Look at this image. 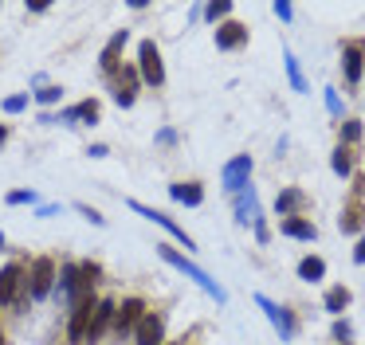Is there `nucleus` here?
<instances>
[{"label":"nucleus","mask_w":365,"mask_h":345,"mask_svg":"<svg viewBox=\"0 0 365 345\" xmlns=\"http://www.w3.org/2000/svg\"><path fill=\"white\" fill-rule=\"evenodd\" d=\"M158 255H161V263H169V267H177V271L185 274V279H192L197 282L200 290H205L208 298H212L216 306H228V290L220 287V282L212 279V274L205 271V267H197L192 263L189 255H185V251H177V247H169V243H158Z\"/></svg>","instance_id":"1"},{"label":"nucleus","mask_w":365,"mask_h":345,"mask_svg":"<svg viewBox=\"0 0 365 345\" xmlns=\"http://www.w3.org/2000/svg\"><path fill=\"white\" fill-rule=\"evenodd\" d=\"M232 208H236V224H244V227L252 224L255 243L267 247V243H271V227H267V220H263V212H259V192H255V185L240 188V192L232 196Z\"/></svg>","instance_id":"2"},{"label":"nucleus","mask_w":365,"mask_h":345,"mask_svg":"<svg viewBox=\"0 0 365 345\" xmlns=\"http://www.w3.org/2000/svg\"><path fill=\"white\" fill-rule=\"evenodd\" d=\"M24 298H28V267L12 259V263L0 267V306L16 310V306H24Z\"/></svg>","instance_id":"3"},{"label":"nucleus","mask_w":365,"mask_h":345,"mask_svg":"<svg viewBox=\"0 0 365 345\" xmlns=\"http://www.w3.org/2000/svg\"><path fill=\"white\" fill-rule=\"evenodd\" d=\"M56 259L51 255H36L32 267H28V298L32 302H43V298H51V290H56Z\"/></svg>","instance_id":"4"},{"label":"nucleus","mask_w":365,"mask_h":345,"mask_svg":"<svg viewBox=\"0 0 365 345\" xmlns=\"http://www.w3.org/2000/svg\"><path fill=\"white\" fill-rule=\"evenodd\" d=\"M126 208H130V212H138L142 220H150V224H158L161 232H169V235H173V240L185 247V251H197V240H192V235L185 232V227L177 224L173 216H165L161 208H150V204H142V200H126Z\"/></svg>","instance_id":"5"},{"label":"nucleus","mask_w":365,"mask_h":345,"mask_svg":"<svg viewBox=\"0 0 365 345\" xmlns=\"http://www.w3.org/2000/svg\"><path fill=\"white\" fill-rule=\"evenodd\" d=\"M138 75H142V83L153 86V91L165 86V63H161V47L153 43V39H142V43H138Z\"/></svg>","instance_id":"6"},{"label":"nucleus","mask_w":365,"mask_h":345,"mask_svg":"<svg viewBox=\"0 0 365 345\" xmlns=\"http://www.w3.org/2000/svg\"><path fill=\"white\" fill-rule=\"evenodd\" d=\"M255 306H259L263 314H267V321L275 326V334H279V341H294V334H299V318H294L287 306H279L275 298H267V294H255Z\"/></svg>","instance_id":"7"},{"label":"nucleus","mask_w":365,"mask_h":345,"mask_svg":"<svg viewBox=\"0 0 365 345\" xmlns=\"http://www.w3.org/2000/svg\"><path fill=\"white\" fill-rule=\"evenodd\" d=\"M220 185H224V192H232V196H236L240 188L252 185V153H236V157H232V161L220 169Z\"/></svg>","instance_id":"8"},{"label":"nucleus","mask_w":365,"mask_h":345,"mask_svg":"<svg viewBox=\"0 0 365 345\" xmlns=\"http://www.w3.org/2000/svg\"><path fill=\"white\" fill-rule=\"evenodd\" d=\"M145 310H150V306H145V298H122L118 310H114V334L130 337L138 329V321L145 318Z\"/></svg>","instance_id":"9"},{"label":"nucleus","mask_w":365,"mask_h":345,"mask_svg":"<svg viewBox=\"0 0 365 345\" xmlns=\"http://www.w3.org/2000/svg\"><path fill=\"white\" fill-rule=\"evenodd\" d=\"M138 86H142V75H138V67H118V75L110 78L114 102H118L122 110H130V106L138 102Z\"/></svg>","instance_id":"10"},{"label":"nucleus","mask_w":365,"mask_h":345,"mask_svg":"<svg viewBox=\"0 0 365 345\" xmlns=\"http://www.w3.org/2000/svg\"><path fill=\"white\" fill-rule=\"evenodd\" d=\"M95 306H98V298H95V294H87V298H79V302H71V321H67V337H71L75 345L87 341V326H91V314H95Z\"/></svg>","instance_id":"11"},{"label":"nucleus","mask_w":365,"mask_h":345,"mask_svg":"<svg viewBox=\"0 0 365 345\" xmlns=\"http://www.w3.org/2000/svg\"><path fill=\"white\" fill-rule=\"evenodd\" d=\"M307 208H310V196L302 192L299 185L279 188V196H275V216H283V220H291V216H307Z\"/></svg>","instance_id":"12"},{"label":"nucleus","mask_w":365,"mask_h":345,"mask_svg":"<svg viewBox=\"0 0 365 345\" xmlns=\"http://www.w3.org/2000/svg\"><path fill=\"white\" fill-rule=\"evenodd\" d=\"M98 118H103V106H98L95 98H83V102H75V106H63L59 114H51V122H63V125L87 122V125H95Z\"/></svg>","instance_id":"13"},{"label":"nucleus","mask_w":365,"mask_h":345,"mask_svg":"<svg viewBox=\"0 0 365 345\" xmlns=\"http://www.w3.org/2000/svg\"><path fill=\"white\" fill-rule=\"evenodd\" d=\"M138 345H165V314L161 310H145V318L134 329Z\"/></svg>","instance_id":"14"},{"label":"nucleus","mask_w":365,"mask_h":345,"mask_svg":"<svg viewBox=\"0 0 365 345\" xmlns=\"http://www.w3.org/2000/svg\"><path fill=\"white\" fill-rule=\"evenodd\" d=\"M341 75H346L349 86H357V83H361V75H365V47L357 43V39L341 43Z\"/></svg>","instance_id":"15"},{"label":"nucleus","mask_w":365,"mask_h":345,"mask_svg":"<svg viewBox=\"0 0 365 345\" xmlns=\"http://www.w3.org/2000/svg\"><path fill=\"white\" fill-rule=\"evenodd\" d=\"M126 39H130V31H126V28H118L110 39H106V47H103V51H98V67H103V75H106V78H114V75H118V67H122V59H118V55H122V47H126Z\"/></svg>","instance_id":"16"},{"label":"nucleus","mask_w":365,"mask_h":345,"mask_svg":"<svg viewBox=\"0 0 365 345\" xmlns=\"http://www.w3.org/2000/svg\"><path fill=\"white\" fill-rule=\"evenodd\" d=\"M114 310H118L114 298H98L95 314H91V326H87V341H98L106 329H114Z\"/></svg>","instance_id":"17"},{"label":"nucleus","mask_w":365,"mask_h":345,"mask_svg":"<svg viewBox=\"0 0 365 345\" xmlns=\"http://www.w3.org/2000/svg\"><path fill=\"white\" fill-rule=\"evenodd\" d=\"M244 43H247V24H240V20L216 24V47L220 51H240Z\"/></svg>","instance_id":"18"},{"label":"nucleus","mask_w":365,"mask_h":345,"mask_svg":"<svg viewBox=\"0 0 365 345\" xmlns=\"http://www.w3.org/2000/svg\"><path fill=\"white\" fill-rule=\"evenodd\" d=\"M169 200L185 204V208H200L205 204V188H200V180H173L169 185Z\"/></svg>","instance_id":"19"},{"label":"nucleus","mask_w":365,"mask_h":345,"mask_svg":"<svg viewBox=\"0 0 365 345\" xmlns=\"http://www.w3.org/2000/svg\"><path fill=\"white\" fill-rule=\"evenodd\" d=\"M338 232H341V235H365V204L357 200V196L346 204V208H341Z\"/></svg>","instance_id":"20"},{"label":"nucleus","mask_w":365,"mask_h":345,"mask_svg":"<svg viewBox=\"0 0 365 345\" xmlns=\"http://www.w3.org/2000/svg\"><path fill=\"white\" fill-rule=\"evenodd\" d=\"M279 235H287V240H299V243H314V240H318V227L310 224L307 216H291V220H279Z\"/></svg>","instance_id":"21"},{"label":"nucleus","mask_w":365,"mask_h":345,"mask_svg":"<svg viewBox=\"0 0 365 345\" xmlns=\"http://www.w3.org/2000/svg\"><path fill=\"white\" fill-rule=\"evenodd\" d=\"M75 287H79V263H63V267H59V279H56V290H51V294L63 298V302H71Z\"/></svg>","instance_id":"22"},{"label":"nucleus","mask_w":365,"mask_h":345,"mask_svg":"<svg viewBox=\"0 0 365 345\" xmlns=\"http://www.w3.org/2000/svg\"><path fill=\"white\" fill-rule=\"evenodd\" d=\"M349 302H354V294H349V287H341V282H338V287H330V290L322 294V310L334 314V318H341V310H346Z\"/></svg>","instance_id":"23"},{"label":"nucleus","mask_w":365,"mask_h":345,"mask_svg":"<svg viewBox=\"0 0 365 345\" xmlns=\"http://www.w3.org/2000/svg\"><path fill=\"white\" fill-rule=\"evenodd\" d=\"M299 279L302 282H322L326 279V259L322 255H302L299 259Z\"/></svg>","instance_id":"24"},{"label":"nucleus","mask_w":365,"mask_h":345,"mask_svg":"<svg viewBox=\"0 0 365 345\" xmlns=\"http://www.w3.org/2000/svg\"><path fill=\"white\" fill-rule=\"evenodd\" d=\"M330 169L338 172V177H349V172H354V149L349 145H334V153H330Z\"/></svg>","instance_id":"25"},{"label":"nucleus","mask_w":365,"mask_h":345,"mask_svg":"<svg viewBox=\"0 0 365 345\" xmlns=\"http://www.w3.org/2000/svg\"><path fill=\"white\" fill-rule=\"evenodd\" d=\"M283 67H287V78H291V91H299V94H307L310 86H307V75H302V67H299V59H294L291 51H283Z\"/></svg>","instance_id":"26"},{"label":"nucleus","mask_w":365,"mask_h":345,"mask_svg":"<svg viewBox=\"0 0 365 345\" xmlns=\"http://www.w3.org/2000/svg\"><path fill=\"white\" fill-rule=\"evenodd\" d=\"M4 204H12V208H20V204H28V208H40V192H36V188H12V192L4 196Z\"/></svg>","instance_id":"27"},{"label":"nucleus","mask_w":365,"mask_h":345,"mask_svg":"<svg viewBox=\"0 0 365 345\" xmlns=\"http://www.w3.org/2000/svg\"><path fill=\"white\" fill-rule=\"evenodd\" d=\"M232 16V0H212V4H205V20L208 24H224Z\"/></svg>","instance_id":"28"},{"label":"nucleus","mask_w":365,"mask_h":345,"mask_svg":"<svg viewBox=\"0 0 365 345\" xmlns=\"http://www.w3.org/2000/svg\"><path fill=\"white\" fill-rule=\"evenodd\" d=\"M357 141H361V122H357V118H346V122H341V145L354 149Z\"/></svg>","instance_id":"29"},{"label":"nucleus","mask_w":365,"mask_h":345,"mask_svg":"<svg viewBox=\"0 0 365 345\" xmlns=\"http://www.w3.org/2000/svg\"><path fill=\"white\" fill-rule=\"evenodd\" d=\"M59 98H63V86H56V83H43L40 91H36V102H40V106H56Z\"/></svg>","instance_id":"30"},{"label":"nucleus","mask_w":365,"mask_h":345,"mask_svg":"<svg viewBox=\"0 0 365 345\" xmlns=\"http://www.w3.org/2000/svg\"><path fill=\"white\" fill-rule=\"evenodd\" d=\"M0 110H4V114H24L28 110V94L20 91V94H9V98L0 102Z\"/></svg>","instance_id":"31"},{"label":"nucleus","mask_w":365,"mask_h":345,"mask_svg":"<svg viewBox=\"0 0 365 345\" xmlns=\"http://www.w3.org/2000/svg\"><path fill=\"white\" fill-rule=\"evenodd\" d=\"M349 337H354V326H349V318H334V341L346 345Z\"/></svg>","instance_id":"32"},{"label":"nucleus","mask_w":365,"mask_h":345,"mask_svg":"<svg viewBox=\"0 0 365 345\" xmlns=\"http://www.w3.org/2000/svg\"><path fill=\"white\" fill-rule=\"evenodd\" d=\"M75 212H79L83 220H91V224H95V227H103V224H106V216H103V212H98V208H91V204H75Z\"/></svg>","instance_id":"33"},{"label":"nucleus","mask_w":365,"mask_h":345,"mask_svg":"<svg viewBox=\"0 0 365 345\" xmlns=\"http://www.w3.org/2000/svg\"><path fill=\"white\" fill-rule=\"evenodd\" d=\"M322 98H326V110H330V118H341V98H338V91H334V86H326Z\"/></svg>","instance_id":"34"},{"label":"nucleus","mask_w":365,"mask_h":345,"mask_svg":"<svg viewBox=\"0 0 365 345\" xmlns=\"http://www.w3.org/2000/svg\"><path fill=\"white\" fill-rule=\"evenodd\" d=\"M271 12H275L283 24H291V20H294V4H287V0H275V4H271Z\"/></svg>","instance_id":"35"},{"label":"nucleus","mask_w":365,"mask_h":345,"mask_svg":"<svg viewBox=\"0 0 365 345\" xmlns=\"http://www.w3.org/2000/svg\"><path fill=\"white\" fill-rule=\"evenodd\" d=\"M153 145H177V130H169V125H165V130H158V133H153Z\"/></svg>","instance_id":"36"},{"label":"nucleus","mask_w":365,"mask_h":345,"mask_svg":"<svg viewBox=\"0 0 365 345\" xmlns=\"http://www.w3.org/2000/svg\"><path fill=\"white\" fill-rule=\"evenodd\" d=\"M59 212H63V204H40V208H36V216L48 220V216H59Z\"/></svg>","instance_id":"37"},{"label":"nucleus","mask_w":365,"mask_h":345,"mask_svg":"<svg viewBox=\"0 0 365 345\" xmlns=\"http://www.w3.org/2000/svg\"><path fill=\"white\" fill-rule=\"evenodd\" d=\"M354 263L365 267V235H357V247H354Z\"/></svg>","instance_id":"38"},{"label":"nucleus","mask_w":365,"mask_h":345,"mask_svg":"<svg viewBox=\"0 0 365 345\" xmlns=\"http://www.w3.org/2000/svg\"><path fill=\"white\" fill-rule=\"evenodd\" d=\"M87 153H91V157H95V161H98V157H106V153H110V149H106L103 141H95V145H87Z\"/></svg>","instance_id":"39"},{"label":"nucleus","mask_w":365,"mask_h":345,"mask_svg":"<svg viewBox=\"0 0 365 345\" xmlns=\"http://www.w3.org/2000/svg\"><path fill=\"white\" fill-rule=\"evenodd\" d=\"M4 141H9V125L0 122V145H4Z\"/></svg>","instance_id":"40"},{"label":"nucleus","mask_w":365,"mask_h":345,"mask_svg":"<svg viewBox=\"0 0 365 345\" xmlns=\"http://www.w3.org/2000/svg\"><path fill=\"white\" fill-rule=\"evenodd\" d=\"M0 345H9V337H4V329H0Z\"/></svg>","instance_id":"41"},{"label":"nucleus","mask_w":365,"mask_h":345,"mask_svg":"<svg viewBox=\"0 0 365 345\" xmlns=\"http://www.w3.org/2000/svg\"><path fill=\"white\" fill-rule=\"evenodd\" d=\"M0 251H4V232H0Z\"/></svg>","instance_id":"42"},{"label":"nucleus","mask_w":365,"mask_h":345,"mask_svg":"<svg viewBox=\"0 0 365 345\" xmlns=\"http://www.w3.org/2000/svg\"><path fill=\"white\" fill-rule=\"evenodd\" d=\"M165 345H177V341H165Z\"/></svg>","instance_id":"43"},{"label":"nucleus","mask_w":365,"mask_h":345,"mask_svg":"<svg viewBox=\"0 0 365 345\" xmlns=\"http://www.w3.org/2000/svg\"><path fill=\"white\" fill-rule=\"evenodd\" d=\"M346 345H354V341H346Z\"/></svg>","instance_id":"44"}]
</instances>
